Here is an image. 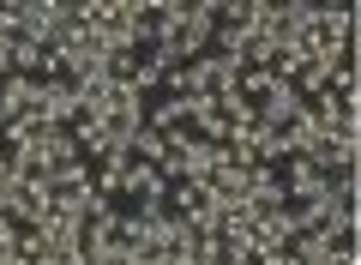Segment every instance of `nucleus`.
I'll return each mask as SVG.
<instances>
[{
    "label": "nucleus",
    "mask_w": 361,
    "mask_h": 265,
    "mask_svg": "<svg viewBox=\"0 0 361 265\" xmlns=\"http://www.w3.org/2000/svg\"><path fill=\"white\" fill-rule=\"evenodd\" d=\"M349 6H313L307 13V30H301V49L319 54V61H343L349 54Z\"/></svg>",
    "instance_id": "nucleus-1"
},
{
    "label": "nucleus",
    "mask_w": 361,
    "mask_h": 265,
    "mask_svg": "<svg viewBox=\"0 0 361 265\" xmlns=\"http://www.w3.org/2000/svg\"><path fill=\"white\" fill-rule=\"evenodd\" d=\"M319 259H355L361 265V223H325L319 217Z\"/></svg>",
    "instance_id": "nucleus-2"
},
{
    "label": "nucleus",
    "mask_w": 361,
    "mask_h": 265,
    "mask_svg": "<svg viewBox=\"0 0 361 265\" xmlns=\"http://www.w3.org/2000/svg\"><path fill=\"white\" fill-rule=\"evenodd\" d=\"M325 265H355V259H325Z\"/></svg>",
    "instance_id": "nucleus-3"
},
{
    "label": "nucleus",
    "mask_w": 361,
    "mask_h": 265,
    "mask_svg": "<svg viewBox=\"0 0 361 265\" xmlns=\"http://www.w3.org/2000/svg\"><path fill=\"white\" fill-rule=\"evenodd\" d=\"M355 175H361V151H355Z\"/></svg>",
    "instance_id": "nucleus-4"
},
{
    "label": "nucleus",
    "mask_w": 361,
    "mask_h": 265,
    "mask_svg": "<svg viewBox=\"0 0 361 265\" xmlns=\"http://www.w3.org/2000/svg\"><path fill=\"white\" fill-rule=\"evenodd\" d=\"M307 265H325V259H307Z\"/></svg>",
    "instance_id": "nucleus-5"
}]
</instances>
